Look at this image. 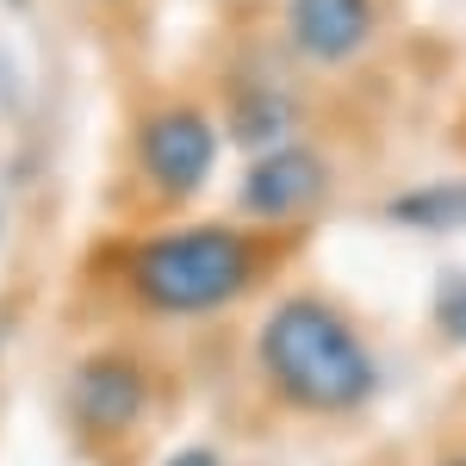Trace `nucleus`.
Returning a JSON list of instances; mask_svg holds the SVG:
<instances>
[{"label":"nucleus","instance_id":"7ed1b4c3","mask_svg":"<svg viewBox=\"0 0 466 466\" xmlns=\"http://www.w3.org/2000/svg\"><path fill=\"white\" fill-rule=\"evenodd\" d=\"M218 144H224V131L212 125V112L187 106V100H168V106L137 118V168L175 206L206 193V180L218 168Z\"/></svg>","mask_w":466,"mask_h":466},{"label":"nucleus","instance_id":"1a4fd4ad","mask_svg":"<svg viewBox=\"0 0 466 466\" xmlns=\"http://www.w3.org/2000/svg\"><path fill=\"white\" fill-rule=\"evenodd\" d=\"M430 311H435V329H441L448 342H461V349H466V268H461V274H441Z\"/></svg>","mask_w":466,"mask_h":466},{"label":"nucleus","instance_id":"0eeeda50","mask_svg":"<svg viewBox=\"0 0 466 466\" xmlns=\"http://www.w3.org/2000/svg\"><path fill=\"white\" fill-rule=\"evenodd\" d=\"M292 131H299V100H292L280 81H249L230 100V137L243 149H255V156L292 144Z\"/></svg>","mask_w":466,"mask_h":466},{"label":"nucleus","instance_id":"20e7f679","mask_svg":"<svg viewBox=\"0 0 466 466\" xmlns=\"http://www.w3.org/2000/svg\"><path fill=\"white\" fill-rule=\"evenodd\" d=\"M149 410V373L125 349H100L69 373V417L87 435H131Z\"/></svg>","mask_w":466,"mask_h":466},{"label":"nucleus","instance_id":"39448f33","mask_svg":"<svg viewBox=\"0 0 466 466\" xmlns=\"http://www.w3.org/2000/svg\"><path fill=\"white\" fill-rule=\"evenodd\" d=\"M323 193H329V162L311 144H280L249 162V175L237 187V212L255 224H287V218L311 212Z\"/></svg>","mask_w":466,"mask_h":466},{"label":"nucleus","instance_id":"9b49d317","mask_svg":"<svg viewBox=\"0 0 466 466\" xmlns=\"http://www.w3.org/2000/svg\"><path fill=\"white\" fill-rule=\"evenodd\" d=\"M435 466H466V454H448V461H435Z\"/></svg>","mask_w":466,"mask_h":466},{"label":"nucleus","instance_id":"423d86ee","mask_svg":"<svg viewBox=\"0 0 466 466\" xmlns=\"http://www.w3.org/2000/svg\"><path fill=\"white\" fill-rule=\"evenodd\" d=\"M373 25H380V0H287L292 50L323 63V69L355 63L373 44Z\"/></svg>","mask_w":466,"mask_h":466},{"label":"nucleus","instance_id":"f03ea898","mask_svg":"<svg viewBox=\"0 0 466 466\" xmlns=\"http://www.w3.org/2000/svg\"><path fill=\"white\" fill-rule=\"evenodd\" d=\"M268 274V243L237 224H175L125 255V292L156 318H212Z\"/></svg>","mask_w":466,"mask_h":466},{"label":"nucleus","instance_id":"6e6552de","mask_svg":"<svg viewBox=\"0 0 466 466\" xmlns=\"http://www.w3.org/2000/svg\"><path fill=\"white\" fill-rule=\"evenodd\" d=\"M386 218L417 230V237H448V230H466V175L454 180H423L410 193H392L386 199Z\"/></svg>","mask_w":466,"mask_h":466},{"label":"nucleus","instance_id":"9d476101","mask_svg":"<svg viewBox=\"0 0 466 466\" xmlns=\"http://www.w3.org/2000/svg\"><path fill=\"white\" fill-rule=\"evenodd\" d=\"M162 466H224V461H218L212 448H175V454H168Z\"/></svg>","mask_w":466,"mask_h":466},{"label":"nucleus","instance_id":"f257e3e1","mask_svg":"<svg viewBox=\"0 0 466 466\" xmlns=\"http://www.w3.org/2000/svg\"><path fill=\"white\" fill-rule=\"evenodd\" d=\"M268 392L305 417H355L380 392V360L355 323L318 292H287L255 329Z\"/></svg>","mask_w":466,"mask_h":466}]
</instances>
